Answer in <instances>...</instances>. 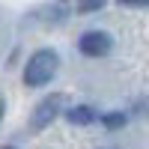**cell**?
Listing matches in <instances>:
<instances>
[{
	"instance_id": "cell-5",
	"label": "cell",
	"mask_w": 149,
	"mask_h": 149,
	"mask_svg": "<svg viewBox=\"0 0 149 149\" xmlns=\"http://www.w3.org/2000/svg\"><path fill=\"white\" fill-rule=\"evenodd\" d=\"M125 113H119V110H116V113H102V125L104 128H110V131H116V128H122V125H125Z\"/></svg>"
},
{
	"instance_id": "cell-9",
	"label": "cell",
	"mask_w": 149,
	"mask_h": 149,
	"mask_svg": "<svg viewBox=\"0 0 149 149\" xmlns=\"http://www.w3.org/2000/svg\"><path fill=\"white\" fill-rule=\"evenodd\" d=\"M0 149H15V146H0Z\"/></svg>"
},
{
	"instance_id": "cell-2",
	"label": "cell",
	"mask_w": 149,
	"mask_h": 149,
	"mask_svg": "<svg viewBox=\"0 0 149 149\" xmlns=\"http://www.w3.org/2000/svg\"><path fill=\"white\" fill-rule=\"evenodd\" d=\"M63 104H66V95H63V93H54V95L42 98V102L36 104L33 116H30V128H33V131H42V128H48V125H51V122L60 116Z\"/></svg>"
},
{
	"instance_id": "cell-7",
	"label": "cell",
	"mask_w": 149,
	"mask_h": 149,
	"mask_svg": "<svg viewBox=\"0 0 149 149\" xmlns=\"http://www.w3.org/2000/svg\"><path fill=\"white\" fill-rule=\"evenodd\" d=\"M122 6H140V9H149V0H122Z\"/></svg>"
},
{
	"instance_id": "cell-1",
	"label": "cell",
	"mask_w": 149,
	"mask_h": 149,
	"mask_svg": "<svg viewBox=\"0 0 149 149\" xmlns=\"http://www.w3.org/2000/svg\"><path fill=\"white\" fill-rule=\"evenodd\" d=\"M57 66H60L57 51H51V48L36 51L27 60V66H24V84H27V86H45V84H51V78L57 74Z\"/></svg>"
},
{
	"instance_id": "cell-3",
	"label": "cell",
	"mask_w": 149,
	"mask_h": 149,
	"mask_svg": "<svg viewBox=\"0 0 149 149\" xmlns=\"http://www.w3.org/2000/svg\"><path fill=\"white\" fill-rule=\"evenodd\" d=\"M78 48H81V54H86V57H107L110 48H113V39H110L104 30H90V33L81 36Z\"/></svg>"
},
{
	"instance_id": "cell-6",
	"label": "cell",
	"mask_w": 149,
	"mask_h": 149,
	"mask_svg": "<svg viewBox=\"0 0 149 149\" xmlns=\"http://www.w3.org/2000/svg\"><path fill=\"white\" fill-rule=\"evenodd\" d=\"M104 6V0H84V3H74V12H81V15H90V12H98Z\"/></svg>"
},
{
	"instance_id": "cell-4",
	"label": "cell",
	"mask_w": 149,
	"mask_h": 149,
	"mask_svg": "<svg viewBox=\"0 0 149 149\" xmlns=\"http://www.w3.org/2000/svg\"><path fill=\"white\" fill-rule=\"evenodd\" d=\"M66 119L74 122V125H93V122H98L102 116H98V110L90 107V104H74L66 110Z\"/></svg>"
},
{
	"instance_id": "cell-8",
	"label": "cell",
	"mask_w": 149,
	"mask_h": 149,
	"mask_svg": "<svg viewBox=\"0 0 149 149\" xmlns=\"http://www.w3.org/2000/svg\"><path fill=\"white\" fill-rule=\"evenodd\" d=\"M3 110H6V102H3V98H0V119H3Z\"/></svg>"
}]
</instances>
